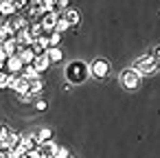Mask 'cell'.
I'll list each match as a JSON object with an SVG mask.
<instances>
[{
	"label": "cell",
	"instance_id": "cell-22",
	"mask_svg": "<svg viewBox=\"0 0 160 158\" xmlns=\"http://www.w3.org/2000/svg\"><path fill=\"white\" fill-rule=\"evenodd\" d=\"M53 158H75V156L70 154V149H66V147H57L55 154H53Z\"/></svg>",
	"mask_w": 160,
	"mask_h": 158
},
{
	"label": "cell",
	"instance_id": "cell-16",
	"mask_svg": "<svg viewBox=\"0 0 160 158\" xmlns=\"http://www.w3.org/2000/svg\"><path fill=\"white\" fill-rule=\"evenodd\" d=\"M22 77H27V79H38L40 73L35 70L33 64H24V66H22Z\"/></svg>",
	"mask_w": 160,
	"mask_h": 158
},
{
	"label": "cell",
	"instance_id": "cell-26",
	"mask_svg": "<svg viewBox=\"0 0 160 158\" xmlns=\"http://www.w3.org/2000/svg\"><path fill=\"white\" fill-rule=\"evenodd\" d=\"M35 108H38V110H46V101H38Z\"/></svg>",
	"mask_w": 160,
	"mask_h": 158
},
{
	"label": "cell",
	"instance_id": "cell-13",
	"mask_svg": "<svg viewBox=\"0 0 160 158\" xmlns=\"http://www.w3.org/2000/svg\"><path fill=\"white\" fill-rule=\"evenodd\" d=\"M16 77L18 75H11L7 70H0V88H11L13 81H16Z\"/></svg>",
	"mask_w": 160,
	"mask_h": 158
},
{
	"label": "cell",
	"instance_id": "cell-12",
	"mask_svg": "<svg viewBox=\"0 0 160 158\" xmlns=\"http://www.w3.org/2000/svg\"><path fill=\"white\" fill-rule=\"evenodd\" d=\"M33 66H35V70H38V73H44V70L51 66V62H48L46 53H44V55H35V59H33Z\"/></svg>",
	"mask_w": 160,
	"mask_h": 158
},
{
	"label": "cell",
	"instance_id": "cell-23",
	"mask_svg": "<svg viewBox=\"0 0 160 158\" xmlns=\"http://www.w3.org/2000/svg\"><path fill=\"white\" fill-rule=\"evenodd\" d=\"M68 5H70V0H53V9L51 11H59V9H68Z\"/></svg>",
	"mask_w": 160,
	"mask_h": 158
},
{
	"label": "cell",
	"instance_id": "cell-5",
	"mask_svg": "<svg viewBox=\"0 0 160 158\" xmlns=\"http://www.w3.org/2000/svg\"><path fill=\"white\" fill-rule=\"evenodd\" d=\"M55 22H57V13H55V11H46V13H42L40 24H42V29H44V35H48L51 31H55Z\"/></svg>",
	"mask_w": 160,
	"mask_h": 158
},
{
	"label": "cell",
	"instance_id": "cell-28",
	"mask_svg": "<svg viewBox=\"0 0 160 158\" xmlns=\"http://www.w3.org/2000/svg\"><path fill=\"white\" fill-rule=\"evenodd\" d=\"M5 64H7L5 59H0V70H5Z\"/></svg>",
	"mask_w": 160,
	"mask_h": 158
},
{
	"label": "cell",
	"instance_id": "cell-27",
	"mask_svg": "<svg viewBox=\"0 0 160 158\" xmlns=\"http://www.w3.org/2000/svg\"><path fill=\"white\" fill-rule=\"evenodd\" d=\"M0 59H5V62H7V53H5V48H2V44H0Z\"/></svg>",
	"mask_w": 160,
	"mask_h": 158
},
{
	"label": "cell",
	"instance_id": "cell-2",
	"mask_svg": "<svg viewBox=\"0 0 160 158\" xmlns=\"http://www.w3.org/2000/svg\"><path fill=\"white\" fill-rule=\"evenodd\" d=\"M134 68H136L140 75H151V73H156V70L160 68V59H158L153 53H149V55L138 57L136 64H134Z\"/></svg>",
	"mask_w": 160,
	"mask_h": 158
},
{
	"label": "cell",
	"instance_id": "cell-24",
	"mask_svg": "<svg viewBox=\"0 0 160 158\" xmlns=\"http://www.w3.org/2000/svg\"><path fill=\"white\" fill-rule=\"evenodd\" d=\"M27 156H29V158H46V156L42 154V149H40V147H35V149H29V151H27Z\"/></svg>",
	"mask_w": 160,
	"mask_h": 158
},
{
	"label": "cell",
	"instance_id": "cell-11",
	"mask_svg": "<svg viewBox=\"0 0 160 158\" xmlns=\"http://www.w3.org/2000/svg\"><path fill=\"white\" fill-rule=\"evenodd\" d=\"M16 55L20 57V62H22V64H33V59H35V53L31 51V46H29V48H18V51H16Z\"/></svg>",
	"mask_w": 160,
	"mask_h": 158
},
{
	"label": "cell",
	"instance_id": "cell-3",
	"mask_svg": "<svg viewBox=\"0 0 160 158\" xmlns=\"http://www.w3.org/2000/svg\"><path fill=\"white\" fill-rule=\"evenodd\" d=\"M140 79H142V75H140L136 68H125V70L121 73V84H123V88H127V90H136V88L140 86Z\"/></svg>",
	"mask_w": 160,
	"mask_h": 158
},
{
	"label": "cell",
	"instance_id": "cell-14",
	"mask_svg": "<svg viewBox=\"0 0 160 158\" xmlns=\"http://www.w3.org/2000/svg\"><path fill=\"white\" fill-rule=\"evenodd\" d=\"M64 18H66V22H68L70 27H75V24H79V20H81V16H79V11H77V9H66V13H64Z\"/></svg>",
	"mask_w": 160,
	"mask_h": 158
},
{
	"label": "cell",
	"instance_id": "cell-25",
	"mask_svg": "<svg viewBox=\"0 0 160 158\" xmlns=\"http://www.w3.org/2000/svg\"><path fill=\"white\" fill-rule=\"evenodd\" d=\"M11 132H13L11 127H7V125H0V140H5V138H7Z\"/></svg>",
	"mask_w": 160,
	"mask_h": 158
},
{
	"label": "cell",
	"instance_id": "cell-8",
	"mask_svg": "<svg viewBox=\"0 0 160 158\" xmlns=\"http://www.w3.org/2000/svg\"><path fill=\"white\" fill-rule=\"evenodd\" d=\"M16 7H13V0H0V16L2 18H11L16 16Z\"/></svg>",
	"mask_w": 160,
	"mask_h": 158
},
{
	"label": "cell",
	"instance_id": "cell-10",
	"mask_svg": "<svg viewBox=\"0 0 160 158\" xmlns=\"http://www.w3.org/2000/svg\"><path fill=\"white\" fill-rule=\"evenodd\" d=\"M11 88H13L18 94H27V92H29V79L20 75V77H16V81H13V86H11Z\"/></svg>",
	"mask_w": 160,
	"mask_h": 158
},
{
	"label": "cell",
	"instance_id": "cell-21",
	"mask_svg": "<svg viewBox=\"0 0 160 158\" xmlns=\"http://www.w3.org/2000/svg\"><path fill=\"white\" fill-rule=\"evenodd\" d=\"M38 138H40V143H48V140H53V132L48 127H44V130L38 132Z\"/></svg>",
	"mask_w": 160,
	"mask_h": 158
},
{
	"label": "cell",
	"instance_id": "cell-4",
	"mask_svg": "<svg viewBox=\"0 0 160 158\" xmlns=\"http://www.w3.org/2000/svg\"><path fill=\"white\" fill-rule=\"evenodd\" d=\"M90 73H92L97 79H105V77L110 75V62H105V59H94L92 66H90Z\"/></svg>",
	"mask_w": 160,
	"mask_h": 158
},
{
	"label": "cell",
	"instance_id": "cell-19",
	"mask_svg": "<svg viewBox=\"0 0 160 158\" xmlns=\"http://www.w3.org/2000/svg\"><path fill=\"white\" fill-rule=\"evenodd\" d=\"M66 29H70V24L66 22V18H64V16H57V22H55V31H57V33H64Z\"/></svg>",
	"mask_w": 160,
	"mask_h": 158
},
{
	"label": "cell",
	"instance_id": "cell-18",
	"mask_svg": "<svg viewBox=\"0 0 160 158\" xmlns=\"http://www.w3.org/2000/svg\"><path fill=\"white\" fill-rule=\"evenodd\" d=\"M42 88H44V84H42L40 77L38 79H29V94H38V92H42Z\"/></svg>",
	"mask_w": 160,
	"mask_h": 158
},
{
	"label": "cell",
	"instance_id": "cell-1",
	"mask_svg": "<svg viewBox=\"0 0 160 158\" xmlns=\"http://www.w3.org/2000/svg\"><path fill=\"white\" fill-rule=\"evenodd\" d=\"M88 73H90V68L83 62H70L66 66V79H68V84H81V81H86Z\"/></svg>",
	"mask_w": 160,
	"mask_h": 158
},
{
	"label": "cell",
	"instance_id": "cell-17",
	"mask_svg": "<svg viewBox=\"0 0 160 158\" xmlns=\"http://www.w3.org/2000/svg\"><path fill=\"white\" fill-rule=\"evenodd\" d=\"M40 149H42V154H44L46 158H53V154H55L57 145H55L53 140H48V143H40Z\"/></svg>",
	"mask_w": 160,
	"mask_h": 158
},
{
	"label": "cell",
	"instance_id": "cell-20",
	"mask_svg": "<svg viewBox=\"0 0 160 158\" xmlns=\"http://www.w3.org/2000/svg\"><path fill=\"white\" fill-rule=\"evenodd\" d=\"M46 38H48V46H59L62 44V33H57V31H51Z\"/></svg>",
	"mask_w": 160,
	"mask_h": 158
},
{
	"label": "cell",
	"instance_id": "cell-9",
	"mask_svg": "<svg viewBox=\"0 0 160 158\" xmlns=\"http://www.w3.org/2000/svg\"><path fill=\"white\" fill-rule=\"evenodd\" d=\"M46 57H48L51 64H57V62L64 59V53H62L59 46H48V48H46Z\"/></svg>",
	"mask_w": 160,
	"mask_h": 158
},
{
	"label": "cell",
	"instance_id": "cell-30",
	"mask_svg": "<svg viewBox=\"0 0 160 158\" xmlns=\"http://www.w3.org/2000/svg\"><path fill=\"white\" fill-rule=\"evenodd\" d=\"M0 158H2V151H0Z\"/></svg>",
	"mask_w": 160,
	"mask_h": 158
},
{
	"label": "cell",
	"instance_id": "cell-29",
	"mask_svg": "<svg viewBox=\"0 0 160 158\" xmlns=\"http://www.w3.org/2000/svg\"><path fill=\"white\" fill-rule=\"evenodd\" d=\"M153 55H156V57H158V59H160V46H158V48H156V53H153Z\"/></svg>",
	"mask_w": 160,
	"mask_h": 158
},
{
	"label": "cell",
	"instance_id": "cell-7",
	"mask_svg": "<svg viewBox=\"0 0 160 158\" xmlns=\"http://www.w3.org/2000/svg\"><path fill=\"white\" fill-rule=\"evenodd\" d=\"M20 143L24 145V149H27V151H29V149L40 147V138H38V134H24V136H20Z\"/></svg>",
	"mask_w": 160,
	"mask_h": 158
},
{
	"label": "cell",
	"instance_id": "cell-6",
	"mask_svg": "<svg viewBox=\"0 0 160 158\" xmlns=\"http://www.w3.org/2000/svg\"><path fill=\"white\" fill-rule=\"evenodd\" d=\"M22 62H20V57L18 55H11V57H7V64H5V70L7 73H11V75H18V73H22Z\"/></svg>",
	"mask_w": 160,
	"mask_h": 158
},
{
	"label": "cell",
	"instance_id": "cell-15",
	"mask_svg": "<svg viewBox=\"0 0 160 158\" xmlns=\"http://www.w3.org/2000/svg\"><path fill=\"white\" fill-rule=\"evenodd\" d=\"M2 48H5V53H7V57L16 55V51H18V42H16V35H13V38H9L7 42H2Z\"/></svg>",
	"mask_w": 160,
	"mask_h": 158
}]
</instances>
